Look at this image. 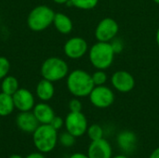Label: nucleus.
Returning <instances> with one entry per match:
<instances>
[{"instance_id":"f257e3e1","label":"nucleus","mask_w":159,"mask_h":158,"mask_svg":"<svg viewBox=\"0 0 159 158\" xmlns=\"http://www.w3.org/2000/svg\"><path fill=\"white\" fill-rule=\"evenodd\" d=\"M66 87L74 97L85 98L89 97L95 86L89 73L82 69H75L69 72L66 77Z\"/></svg>"},{"instance_id":"f03ea898","label":"nucleus","mask_w":159,"mask_h":158,"mask_svg":"<svg viewBox=\"0 0 159 158\" xmlns=\"http://www.w3.org/2000/svg\"><path fill=\"white\" fill-rule=\"evenodd\" d=\"M89 60L90 64L97 70H107L115 61L116 53L110 42L97 41L89 49Z\"/></svg>"},{"instance_id":"7ed1b4c3","label":"nucleus","mask_w":159,"mask_h":158,"mask_svg":"<svg viewBox=\"0 0 159 158\" xmlns=\"http://www.w3.org/2000/svg\"><path fill=\"white\" fill-rule=\"evenodd\" d=\"M32 135L34 147L42 154L52 152L59 142L58 130L49 124H40Z\"/></svg>"},{"instance_id":"20e7f679","label":"nucleus","mask_w":159,"mask_h":158,"mask_svg":"<svg viewBox=\"0 0 159 158\" xmlns=\"http://www.w3.org/2000/svg\"><path fill=\"white\" fill-rule=\"evenodd\" d=\"M55 16L54 10L46 5H39L34 7L27 16V26L33 32H43L52 23Z\"/></svg>"},{"instance_id":"39448f33","label":"nucleus","mask_w":159,"mask_h":158,"mask_svg":"<svg viewBox=\"0 0 159 158\" xmlns=\"http://www.w3.org/2000/svg\"><path fill=\"white\" fill-rule=\"evenodd\" d=\"M40 74L42 78L55 83L67 77L69 66L66 61L60 57H49L42 62Z\"/></svg>"},{"instance_id":"423d86ee","label":"nucleus","mask_w":159,"mask_h":158,"mask_svg":"<svg viewBox=\"0 0 159 158\" xmlns=\"http://www.w3.org/2000/svg\"><path fill=\"white\" fill-rule=\"evenodd\" d=\"M90 103L98 109H106L113 105L116 100L115 91L107 87L103 86H95L89 95Z\"/></svg>"},{"instance_id":"0eeeda50","label":"nucleus","mask_w":159,"mask_h":158,"mask_svg":"<svg viewBox=\"0 0 159 158\" xmlns=\"http://www.w3.org/2000/svg\"><path fill=\"white\" fill-rule=\"evenodd\" d=\"M64 127L66 131L79 138L87 133L89 122L82 112H70L64 119Z\"/></svg>"},{"instance_id":"6e6552de","label":"nucleus","mask_w":159,"mask_h":158,"mask_svg":"<svg viewBox=\"0 0 159 158\" xmlns=\"http://www.w3.org/2000/svg\"><path fill=\"white\" fill-rule=\"evenodd\" d=\"M119 32V25L117 21L110 17L101 20L94 31V35L97 41L111 42L117 36Z\"/></svg>"},{"instance_id":"1a4fd4ad","label":"nucleus","mask_w":159,"mask_h":158,"mask_svg":"<svg viewBox=\"0 0 159 158\" xmlns=\"http://www.w3.org/2000/svg\"><path fill=\"white\" fill-rule=\"evenodd\" d=\"M89 44L81 36L69 38L63 45V52L70 60H78L83 58L89 52Z\"/></svg>"},{"instance_id":"9d476101","label":"nucleus","mask_w":159,"mask_h":158,"mask_svg":"<svg viewBox=\"0 0 159 158\" xmlns=\"http://www.w3.org/2000/svg\"><path fill=\"white\" fill-rule=\"evenodd\" d=\"M113 88L120 93H129L135 88V78L128 71L119 70L111 75L110 78Z\"/></svg>"},{"instance_id":"9b49d317","label":"nucleus","mask_w":159,"mask_h":158,"mask_svg":"<svg viewBox=\"0 0 159 158\" xmlns=\"http://www.w3.org/2000/svg\"><path fill=\"white\" fill-rule=\"evenodd\" d=\"M13 102L15 109L19 112H29L32 111L35 105L34 95L27 88H20L13 95Z\"/></svg>"},{"instance_id":"f8f14e48","label":"nucleus","mask_w":159,"mask_h":158,"mask_svg":"<svg viewBox=\"0 0 159 158\" xmlns=\"http://www.w3.org/2000/svg\"><path fill=\"white\" fill-rule=\"evenodd\" d=\"M87 155L89 158H112L113 148L111 143L102 138L89 143Z\"/></svg>"},{"instance_id":"ddd939ff","label":"nucleus","mask_w":159,"mask_h":158,"mask_svg":"<svg viewBox=\"0 0 159 158\" xmlns=\"http://www.w3.org/2000/svg\"><path fill=\"white\" fill-rule=\"evenodd\" d=\"M116 144L118 148L125 154L133 153L138 144L137 135L129 129L120 131L116 136Z\"/></svg>"},{"instance_id":"4468645a","label":"nucleus","mask_w":159,"mask_h":158,"mask_svg":"<svg viewBox=\"0 0 159 158\" xmlns=\"http://www.w3.org/2000/svg\"><path fill=\"white\" fill-rule=\"evenodd\" d=\"M16 125L20 130L27 134H33L40 125L32 111L20 112L16 116Z\"/></svg>"},{"instance_id":"2eb2a0df","label":"nucleus","mask_w":159,"mask_h":158,"mask_svg":"<svg viewBox=\"0 0 159 158\" xmlns=\"http://www.w3.org/2000/svg\"><path fill=\"white\" fill-rule=\"evenodd\" d=\"M32 112L36 117L39 124H50L55 116V112L53 108L46 102L35 103Z\"/></svg>"},{"instance_id":"dca6fc26","label":"nucleus","mask_w":159,"mask_h":158,"mask_svg":"<svg viewBox=\"0 0 159 158\" xmlns=\"http://www.w3.org/2000/svg\"><path fill=\"white\" fill-rule=\"evenodd\" d=\"M35 94L41 102H47L50 101L55 94V87L53 82L42 78L35 87Z\"/></svg>"},{"instance_id":"f3484780","label":"nucleus","mask_w":159,"mask_h":158,"mask_svg":"<svg viewBox=\"0 0 159 158\" xmlns=\"http://www.w3.org/2000/svg\"><path fill=\"white\" fill-rule=\"evenodd\" d=\"M55 29L61 34H69L74 29V23L71 18L62 12L55 13L53 23Z\"/></svg>"},{"instance_id":"a211bd4d","label":"nucleus","mask_w":159,"mask_h":158,"mask_svg":"<svg viewBox=\"0 0 159 158\" xmlns=\"http://www.w3.org/2000/svg\"><path fill=\"white\" fill-rule=\"evenodd\" d=\"M15 109L12 95L0 92V116L5 117L13 113Z\"/></svg>"},{"instance_id":"6ab92c4d","label":"nucleus","mask_w":159,"mask_h":158,"mask_svg":"<svg viewBox=\"0 0 159 158\" xmlns=\"http://www.w3.org/2000/svg\"><path fill=\"white\" fill-rule=\"evenodd\" d=\"M0 87H1V91L8 95H13L20 88L18 79L15 76L9 74H7L6 77H4L1 80Z\"/></svg>"},{"instance_id":"aec40b11","label":"nucleus","mask_w":159,"mask_h":158,"mask_svg":"<svg viewBox=\"0 0 159 158\" xmlns=\"http://www.w3.org/2000/svg\"><path fill=\"white\" fill-rule=\"evenodd\" d=\"M99 4V0H70L66 5L72 6L81 10L94 9Z\"/></svg>"},{"instance_id":"412c9836","label":"nucleus","mask_w":159,"mask_h":158,"mask_svg":"<svg viewBox=\"0 0 159 158\" xmlns=\"http://www.w3.org/2000/svg\"><path fill=\"white\" fill-rule=\"evenodd\" d=\"M86 134L88 135L90 142H93V141H98L100 139H102L104 136V130L102 127L100 126L99 124H92L89 126Z\"/></svg>"},{"instance_id":"4be33fe9","label":"nucleus","mask_w":159,"mask_h":158,"mask_svg":"<svg viewBox=\"0 0 159 158\" xmlns=\"http://www.w3.org/2000/svg\"><path fill=\"white\" fill-rule=\"evenodd\" d=\"M94 86H103L106 85L108 81V75L105 70H97L91 74Z\"/></svg>"},{"instance_id":"5701e85b","label":"nucleus","mask_w":159,"mask_h":158,"mask_svg":"<svg viewBox=\"0 0 159 158\" xmlns=\"http://www.w3.org/2000/svg\"><path fill=\"white\" fill-rule=\"evenodd\" d=\"M75 137L68 131L62 132L59 135V142L65 148H70L75 143Z\"/></svg>"},{"instance_id":"b1692460","label":"nucleus","mask_w":159,"mask_h":158,"mask_svg":"<svg viewBox=\"0 0 159 158\" xmlns=\"http://www.w3.org/2000/svg\"><path fill=\"white\" fill-rule=\"evenodd\" d=\"M10 71V62L7 57L0 56V80L6 77Z\"/></svg>"},{"instance_id":"393cba45","label":"nucleus","mask_w":159,"mask_h":158,"mask_svg":"<svg viewBox=\"0 0 159 158\" xmlns=\"http://www.w3.org/2000/svg\"><path fill=\"white\" fill-rule=\"evenodd\" d=\"M110 44H111V46L113 47V50L116 53V55L122 53L123 50H124V48H125V43H124V41L121 38L117 37V36L116 38H114L110 42Z\"/></svg>"},{"instance_id":"a878e982","label":"nucleus","mask_w":159,"mask_h":158,"mask_svg":"<svg viewBox=\"0 0 159 158\" xmlns=\"http://www.w3.org/2000/svg\"><path fill=\"white\" fill-rule=\"evenodd\" d=\"M70 112H82V102L79 100V98H73L70 100L68 104Z\"/></svg>"},{"instance_id":"bb28decb","label":"nucleus","mask_w":159,"mask_h":158,"mask_svg":"<svg viewBox=\"0 0 159 158\" xmlns=\"http://www.w3.org/2000/svg\"><path fill=\"white\" fill-rule=\"evenodd\" d=\"M49 125L51 127H53L56 130H59L64 126V119H62L61 116H56L55 115Z\"/></svg>"},{"instance_id":"cd10ccee","label":"nucleus","mask_w":159,"mask_h":158,"mask_svg":"<svg viewBox=\"0 0 159 158\" xmlns=\"http://www.w3.org/2000/svg\"><path fill=\"white\" fill-rule=\"evenodd\" d=\"M25 158H46L45 157V156H44V154H42V153H40V152H35V153H31V154H29Z\"/></svg>"},{"instance_id":"c85d7f7f","label":"nucleus","mask_w":159,"mask_h":158,"mask_svg":"<svg viewBox=\"0 0 159 158\" xmlns=\"http://www.w3.org/2000/svg\"><path fill=\"white\" fill-rule=\"evenodd\" d=\"M69 158H89L88 156V155L83 154V153H75L72 156H70Z\"/></svg>"},{"instance_id":"c756f323","label":"nucleus","mask_w":159,"mask_h":158,"mask_svg":"<svg viewBox=\"0 0 159 158\" xmlns=\"http://www.w3.org/2000/svg\"><path fill=\"white\" fill-rule=\"evenodd\" d=\"M148 158H159V147L156 148L149 156Z\"/></svg>"},{"instance_id":"7c9ffc66","label":"nucleus","mask_w":159,"mask_h":158,"mask_svg":"<svg viewBox=\"0 0 159 158\" xmlns=\"http://www.w3.org/2000/svg\"><path fill=\"white\" fill-rule=\"evenodd\" d=\"M52 1L58 5H66L70 0H52Z\"/></svg>"},{"instance_id":"2f4dec72","label":"nucleus","mask_w":159,"mask_h":158,"mask_svg":"<svg viewBox=\"0 0 159 158\" xmlns=\"http://www.w3.org/2000/svg\"><path fill=\"white\" fill-rule=\"evenodd\" d=\"M156 42H157V47L159 48V27L158 29L157 30V33H156Z\"/></svg>"},{"instance_id":"473e14b6","label":"nucleus","mask_w":159,"mask_h":158,"mask_svg":"<svg viewBox=\"0 0 159 158\" xmlns=\"http://www.w3.org/2000/svg\"><path fill=\"white\" fill-rule=\"evenodd\" d=\"M112 158H129L126 155H117V156H113Z\"/></svg>"},{"instance_id":"72a5a7b5","label":"nucleus","mask_w":159,"mask_h":158,"mask_svg":"<svg viewBox=\"0 0 159 158\" xmlns=\"http://www.w3.org/2000/svg\"><path fill=\"white\" fill-rule=\"evenodd\" d=\"M8 158H24V157H22V156H20V155L14 154V155H11V156H10Z\"/></svg>"},{"instance_id":"f704fd0d","label":"nucleus","mask_w":159,"mask_h":158,"mask_svg":"<svg viewBox=\"0 0 159 158\" xmlns=\"http://www.w3.org/2000/svg\"><path fill=\"white\" fill-rule=\"evenodd\" d=\"M156 4H157V5H159V0H153Z\"/></svg>"}]
</instances>
